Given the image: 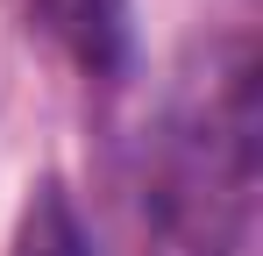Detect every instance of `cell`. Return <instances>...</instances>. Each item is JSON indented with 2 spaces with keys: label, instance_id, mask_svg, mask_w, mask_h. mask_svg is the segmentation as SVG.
Returning a JSON list of instances; mask_svg holds the SVG:
<instances>
[{
  "label": "cell",
  "instance_id": "2",
  "mask_svg": "<svg viewBox=\"0 0 263 256\" xmlns=\"http://www.w3.org/2000/svg\"><path fill=\"white\" fill-rule=\"evenodd\" d=\"M43 14L57 36H71L79 64L107 71L121 57V0H43Z\"/></svg>",
  "mask_w": 263,
  "mask_h": 256
},
{
  "label": "cell",
  "instance_id": "1",
  "mask_svg": "<svg viewBox=\"0 0 263 256\" xmlns=\"http://www.w3.org/2000/svg\"><path fill=\"white\" fill-rule=\"evenodd\" d=\"M14 256H92L64 185H50V178L36 185V199L22 207V228H14Z\"/></svg>",
  "mask_w": 263,
  "mask_h": 256
}]
</instances>
